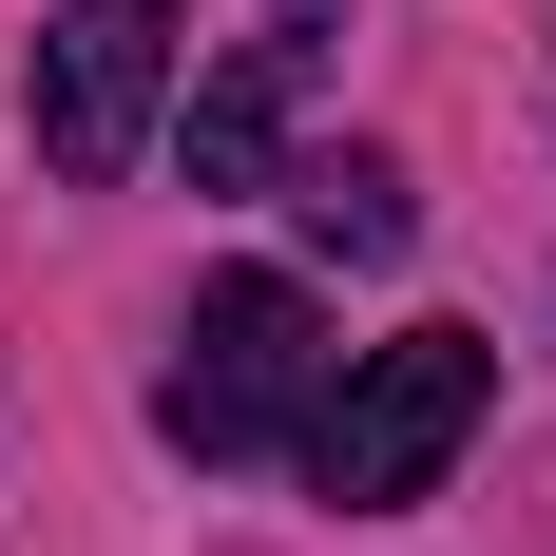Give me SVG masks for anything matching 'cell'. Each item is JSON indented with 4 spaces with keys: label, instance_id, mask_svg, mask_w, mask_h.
<instances>
[{
    "label": "cell",
    "instance_id": "1",
    "mask_svg": "<svg viewBox=\"0 0 556 556\" xmlns=\"http://www.w3.org/2000/svg\"><path fill=\"white\" fill-rule=\"evenodd\" d=\"M480 403H500V345L480 327H403V345H365V365L307 403V480H327L345 518H403L460 442H480Z\"/></svg>",
    "mask_w": 556,
    "mask_h": 556
},
{
    "label": "cell",
    "instance_id": "2",
    "mask_svg": "<svg viewBox=\"0 0 556 556\" xmlns=\"http://www.w3.org/2000/svg\"><path fill=\"white\" fill-rule=\"evenodd\" d=\"M307 403H327V307L288 269H212L192 288V345H173V384H154V422L192 460H269V442H307Z\"/></svg>",
    "mask_w": 556,
    "mask_h": 556
},
{
    "label": "cell",
    "instance_id": "3",
    "mask_svg": "<svg viewBox=\"0 0 556 556\" xmlns=\"http://www.w3.org/2000/svg\"><path fill=\"white\" fill-rule=\"evenodd\" d=\"M173 20H192V0H58V20H39V154L77 173V192H115V173L154 154Z\"/></svg>",
    "mask_w": 556,
    "mask_h": 556
},
{
    "label": "cell",
    "instance_id": "4",
    "mask_svg": "<svg viewBox=\"0 0 556 556\" xmlns=\"http://www.w3.org/2000/svg\"><path fill=\"white\" fill-rule=\"evenodd\" d=\"M327 20H345V0H269V39H230V77L192 97V192H250V173H269V135H288V97H307Z\"/></svg>",
    "mask_w": 556,
    "mask_h": 556
},
{
    "label": "cell",
    "instance_id": "5",
    "mask_svg": "<svg viewBox=\"0 0 556 556\" xmlns=\"http://www.w3.org/2000/svg\"><path fill=\"white\" fill-rule=\"evenodd\" d=\"M288 212H307V250H345V269H403V230H422L384 154H307V173H288Z\"/></svg>",
    "mask_w": 556,
    "mask_h": 556
}]
</instances>
